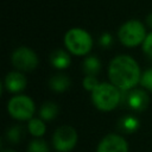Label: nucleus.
<instances>
[{
    "label": "nucleus",
    "mask_w": 152,
    "mask_h": 152,
    "mask_svg": "<svg viewBox=\"0 0 152 152\" xmlns=\"http://www.w3.org/2000/svg\"><path fill=\"white\" fill-rule=\"evenodd\" d=\"M108 75L114 84L120 90H129L140 80V69L138 63L128 55H120L112 59Z\"/></svg>",
    "instance_id": "1"
},
{
    "label": "nucleus",
    "mask_w": 152,
    "mask_h": 152,
    "mask_svg": "<svg viewBox=\"0 0 152 152\" xmlns=\"http://www.w3.org/2000/svg\"><path fill=\"white\" fill-rule=\"evenodd\" d=\"M93 103L101 110L114 109L121 100V91L110 83H99V86L91 91Z\"/></svg>",
    "instance_id": "2"
},
{
    "label": "nucleus",
    "mask_w": 152,
    "mask_h": 152,
    "mask_svg": "<svg viewBox=\"0 0 152 152\" xmlns=\"http://www.w3.org/2000/svg\"><path fill=\"white\" fill-rule=\"evenodd\" d=\"M64 44L69 51L75 55H84L87 53L93 44L91 37L88 32L80 27L70 28L64 36Z\"/></svg>",
    "instance_id": "3"
},
{
    "label": "nucleus",
    "mask_w": 152,
    "mask_h": 152,
    "mask_svg": "<svg viewBox=\"0 0 152 152\" xmlns=\"http://www.w3.org/2000/svg\"><path fill=\"white\" fill-rule=\"evenodd\" d=\"M7 110L17 120H31L34 113V103L26 95H17L8 101Z\"/></svg>",
    "instance_id": "4"
},
{
    "label": "nucleus",
    "mask_w": 152,
    "mask_h": 152,
    "mask_svg": "<svg viewBox=\"0 0 152 152\" xmlns=\"http://www.w3.org/2000/svg\"><path fill=\"white\" fill-rule=\"evenodd\" d=\"M119 38L121 43H124L127 46H134L138 45L140 42H142L145 37V28L139 20L132 19L126 21L121 25L119 28Z\"/></svg>",
    "instance_id": "5"
},
{
    "label": "nucleus",
    "mask_w": 152,
    "mask_h": 152,
    "mask_svg": "<svg viewBox=\"0 0 152 152\" xmlns=\"http://www.w3.org/2000/svg\"><path fill=\"white\" fill-rule=\"evenodd\" d=\"M77 144V132L71 126L58 127L52 135V145L58 152H69Z\"/></svg>",
    "instance_id": "6"
},
{
    "label": "nucleus",
    "mask_w": 152,
    "mask_h": 152,
    "mask_svg": "<svg viewBox=\"0 0 152 152\" xmlns=\"http://www.w3.org/2000/svg\"><path fill=\"white\" fill-rule=\"evenodd\" d=\"M121 91V100L120 103L127 106L128 108L140 112L146 109L150 102V97L146 91L141 89H133V90H120Z\"/></svg>",
    "instance_id": "7"
},
{
    "label": "nucleus",
    "mask_w": 152,
    "mask_h": 152,
    "mask_svg": "<svg viewBox=\"0 0 152 152\" xmlns=\"http://www.w3.org/2000/svg\"><path fill=\"white\" fill-rule=\"evenodd\" d=\"M12 63L19 70L28 71L37 66L38 57L31 49H28L26 46H20L13 51Z\"/></svg>",
    "instance_id": "8"
},
{
    "label": "nucleus",
    "mask_w": 152,
    "mask_h": 152,
    "mask_svg": "<svg viewBox=\"0 0 152 152\" xmlns=\"http://www.w3.org/2000/svg\"><path fill=\"white\" fill-rule=\"evenodd\" d=\"M96 152H128V145L121 135L108 134L100 141Z\"/></svg>",
    "instance_id": "9"
},
{
    "label": "nucleus",
    "mask_w": 152,
    "mask_h": 152,
    "mask_svg": "<svg viewBox=\"0 0 152 152\" xmlns=\"http://www.w3.org/2000/svg\"><path fill=\"white\" fill-rule=\"evenodd\" d=\"M5 86L6 89L11 93H17L20 91L25 88L26 86V78L23 74L17 72V71H12L8 72L5 77Z\"/></svg>",
    "instance_id": "10"
},
{
    "label": "nucleus",
    "mask_w": 152,
    "mask_h": 152,
    "mask_svg": "<svg viewBox=\"0 0 152 152\" xmlns=\"http://www.w3.org/2000/svg\"><path fill=\"white\" fill-rule=\"evenodd\" d=\"M49 84H50V88L53 89L55 91H64L65 89L69 88L70 80L64 74H57V75H52L50 77Z\"/></svg>",
    "instance_id": "11"
},
{
    "label": "nucleus",
    "mask_w": 152,
    "mask_h": 152,
    "mask_svg": "<svg viewBox=\"0 0 152 152\" xmlns=\"http://www.w3.org/2000/svg\"><path fill=\"white\" fill-rule=\"evenodd\" d=\"M50 61L53 64V66H56L58 69L66 68L70 64V57H69V55L65 51H63L62 49L55 50L51 53V56H50Z\"/></svg>",
    "instance_id": "12"
},
{
    "label": "nucleus",
    "mask_w": 152,
    "mask_h": 152,
    "mask_svg": "<svg viewBox=\"0 0 152 152\" xmlns=\"http://www.w3.org/2000/svg\"><path fill=\"white\" fill-rule=\"evenodd\" d=\"M119 127L125 133H133L139 128V120L131 115L121 118V120L119 122Z\"/></svg>",
    "instance_id": "13"
},
{
    "label": "nucleus",
    "mask_w": 152,
    "mask_h": 152,
    "mask_svg": "<svg viewBox=\"0 0 152 152\" xmlns=\"http://www.w3.org/2000/svg\"><path fill=\"white\" fill-rule=\"evenodd\" d=\"M39 114H40V118L44 119V120H52L56 118V115L58 114V106L53 102H45L42 107H40V110H39Z\"/></svg>",
    "instance_id": "14"
},
{
    "label": "nucleus",
    "mask_w": 152,
    "mask_h": 152,
    "mask_svg": "<svg viewBox=\"0 0 152 152\" xmlns=\"http://www.w3.org/2000/svg\"><path fill=\"white\" fill-rule=\"evenodd\" d=\"M27 128H28V132L33 135V137H43L44 133H45V124L42 119H37V118H33L31 120H28V125H27Z\"/></svg>",
    "instance_id": "15"
},
{
    "label": "nucleus",
    "mask_w": 152,
    "mask_h": 152,
    "mask_svg": "<svg viewBox=\"0 0 152 152\" xmlns=\"http://www.w3.org/2000/svg\"><path fill=\"white\" fill-rule=\"evenodd\" d=\"M101 68V63L97 59V57L95 56H89L83 61V70L84 72H87L88 75H95L99 72Z\"/></svg>",
    "instance_id": "16"
},
{
    "label": "nucleus",
    "mask_w": 152,
    "mask_h": 152,
    "mask_svg": "<svg viewBox=\"0 0 152 152\" xmlns=\"http://www.w3.org/2000/svg\"><path fill=\"white\" fill-rule=\"evenodd\" d=\"M24 133H23V128L20 126H13L11 127L7 132H6V138L10 142H13V144H17L21 140Z\"/></svg>",
    "instance_id": "17"
},
{
    "label": "nucleus",
    "mask_w": 152,
    "mask_h": 152,
    "mask_svg": "<svg viewBox=\"0 0 152 152\" xmlns=\"http://www.w3.org/2000/svg\"><path fill=\"white\" fill-rule=\"evenodd\" d=\"M27 152H50L48 144L43 139H34L28 144Z\"/></svg>",
    "instance_id": "18"
},
{
    "label": "nucleus",
    "mask_w": 152,
    "mask_h": 152,
    "mask_svg": "<svg viewBox=\"0 0 152 152\" xmlns=\"http://www.w3.org/2000/svg\"><path fill=\"white\" fill-rule=\"evenodd\" d=\"M140 83L142 87H145L146 89L152 91V69H148L142 74L141 78H140Z\"/></svg>",
    "instance_id": "19"
},
{
    "label": "nucleus",
    "mask_w": 152,
    "mask_h": 152,
    "mask_svg": "<svg viewBox=\"0 0 152 152\" xmlns=\"http://www.w3.org/2000/svg\"><path fill=\"white\" fill-rule=\"evenodd\" d=\"M97 86H99V82H97V80H96L95 76L88 75V76H86V77L83 78V87H84L87 90H91V91H93Z\"/></svg>",
    "instance_id": "20"
},
{
    "label": "nucleus",
    "mask_w": 152,
    "mask_h": 152,
    "mask_svg": "<svg viewBox=\"0 0 152 152\" xmlns=\"http://www.w3.org/2000/svg\"><path fill=\"white\" fill-rule=\"evenodd\" d=\"M142 49H144V51H145L148 56L152 57V32L148 33V34L146 36V38L144 39Z\"/></svg>",
    "instance_id": "21"
},
{
    "label": "nucleus",
    "mask_w": 152,
    "mask_h": 152,
    "mask_svg": "<svg viewBox=\"0 0 152 152\" xmlns=\"http://www.w3.org/2000/svg\"><path fill=\"white\" fill-rule=\"evenodd\" d=\"M100 43L101 45H103L104 48H108L112 44V36L109 33H103L100 38Z\"/></svg>",
    "instance_id": "22"
},
{
    "label": "nucleus",
    "mask_w": 152,
    "mask_h": 152,
    "mask_svg": "<svg viewBox=\"0 0 152 152\" xmlns=\"http://www.w3.org/2000/svg\"><path fill=\"white\" fill-rule=\"evenodd\" d=\"M146 21H147L148 26H150V27H152V13H150V14L147 15V18H146Z\"/></svg>",
    "instance_id": "23"
},
{
    "label": "nucleus",
    "mask_w": 152,
    "mask_h": 152,
    "mask_svg": "<svg viewBox=\"0 0 152 152\" xmlns=\"http://www.w3.org/2000/svg\"><path fill=\"white\" fill-rule=\"evenodd\" d=\"M1 152H15V151H13V150H2Z\"/></svg>",
    "instance_id": "24"
}]
</instances>
